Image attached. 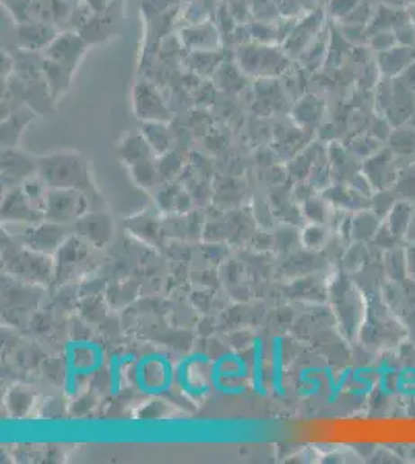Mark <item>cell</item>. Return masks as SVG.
Returning <instances> with one entry per match:
<instances>
[{"label": "cell", "mask_w": 415, "mask_h": 464, "mask_svg": "<svg viewBox=\"0 0 415 464\" xmlns=\"http://www.w3.org/2000/svg\"><path fill=\"white\" fill-rule=\"evenodd\" d=\"M408 333L406 324L389 307L380 291L367 294L365 298V316L361 326V343L372 350H386L401 344Z\"/></svg>", "instance_id": "obj_1"}, {"label": "cell", "mask_w": 415, "mask_h": 464, "mask_svg": "<svg viewBox=\"0 0 415 464\" xmlns=\"http://www.w3.org/2000/svg\"><path fill=\"white\" fill-rule=\"evenodd\" d=\"M337 319L344 336L356 339L365 316V296L356 283L341 276L330 287Z\"/></svg>", "instance_id": "obj_2"}, {"label": "cell", "mask_w": 415, "mask_h": 464, "mask_svg": "<svg viewBox=\"0 0 415 464\" xmlns=\"http://www.w3.org/2000/svg\"><path fill=\"white\" fill-rule=\"evenodd\" d=\"M89 199L77 189H53L45 203V220L61 225H70L87 214Z\"/></svg>", "instance_id": "obj_3"}, {"label": "cell", "mask_w": 415, "mask_h": 464, "mask_svg": "<svg viewBox=\"0 0 415 464\" xmlns=\"http://www.w3.org/2000/svg\"><path fill=\"white\" fill-rule=\"evenodd\" d=\"M6 268L14 276L30 281V282H45L50 279L53 272L51 262L47 255L34 249H12L5 255Z\"/></svg>", "instance_id": "obj_4"}, {"label": "cell", "mask_w": 415, "mask_h": 464, "mask_svg": "<svg viewBox=\"0 0 415 464\" xmlns=\"http://www.w3.org/2000/svg\"><path fill=\"white\" fill-rule=\"evenodd\" d=\"M42 177L53 189H77L90 191L89 175L83 165L75 160H55L45 163Z\"/></svg>", "instance_id": "obj_5"}, {"label": "cell", "mask_w": 415, "mask_h": 464, "mask_svg": "<svg viewBox=\"0 0 415 464\" xmlns=\"http://www.w3.org/2000/svg\"><path fill=\"white\" fill-rule=\"evenodd\" d=\"M361 172L371 182L375 191H382V189L392 188L399 177L400 169L397 161L393 158L392 150L384 149L378 150L369 160H365Z\"/></svg>", "instance_id": "obj_6"}, {"label": "cell", "mask_w": 415, "mask_h": 464, "mask_svg": "<svg viewBox=\"0 0 415 464\" xmlns=\"http://www.w3.org/2000/svg\"><path fill=\"white\" fill-rule=\"evenodd\" d=\"M70 234V229L61 223H40V227L32 228L25 234V242L30 248L42 253V254H51L59 249L67 236Z\"/></svg>", "instance_id": "obj_7"}, {"label": "cell", "mask_w": 415, "mask_h": 464, "mask_svg": "<svg viewBox=\"0 0 415 464\" xmlns=\"http://www.w3.org/2000/svg\"><path fill=\"white\" fill-rule=\"evenodd\" d=\"M75 225H77V232L79 236L95 246L107 244L112 238V232H113L111 217L103 214V212L101 214H96V212L89 214L87 212Z\"/></svg>", "instance_id": "obj_8"}, {"label": "cell", "mask_w": 415, "mask_h": 464, "mask_svg": "<svg viewBox=\"0 0 415 464\" xmlns=\"http://www.w3.org/2000/svg\"><path fill=\"white\" fill-rule=\"evenodd\" d=\"M2 216L5 220L17 223H40L45 219L44 212L38 210L23 192H13L6 197L2 206Z\"/></svg>", "instance_id": "obj_9"}, {"label": "cell", "mask_w": 415, "mask_h": 464, "mask_svg": "<svg viewBox=\"0 0 415 464\" xmlns=\"http://www.w3.org/2000/svg\"><path fill=\"white\" fill-rule=\"evenodd\" d=\"M324 199L335 210L350 212V214L371 208V199H367L365 195H361L360 192H356L352 186H335V188H330L324 193Z\"/></svg>", "instance_id": "obj_10"}, {"label": "cell", "mask_w": 415, "mask_h": 464, "mask_svg": "<svg viewBox=\"0 0 415 464\" xmlns=\"http://www.w3.org/2000/svg\"><path fill=\"white\" fill-rule=\"evenodd\" d=\"M382 217L376 216L375 212L369 210H358L352 214V231H350V238L354 242H363V244H371L376 232L382 228Z\"/></svg>", "instance_id": "obj_11"}, {"label": "cell", "mask_w": 415, "mask_h": 464, "mask_svg": "<svg viewBox=\"0 0 415 464\" xmlns=\"http://www.w3.org/2000/svg\"><path fill=\"white\" fill-rule=\"evenodd\" d=\"M384 279L391 282H403L408 279V265H406V254L404 245L397 248L384 251L382 255Z\"/></svg>", "instance_id": "obj_12"}, {"label": "cell", "mask_w": 415, "mask_h": 464, "mask_svg": "<svg viewBox=\"0 0 415 464\" xmlns=\"http://www.w3.org/2000/svg\"><path fill=\"white\" fill-rule=\"evenodd\" d=\"M414 212L415 208L412 203L406 201V200H399L393 205L386 219H384V223H386V227L391 229L395 237L401 238L404 242V234L408 231V227H410V221L412 216H414Z\"/></svg>", "instance_id": "obj_13"}, {"label": "cell", "mask_w": 415, "mask_h": 464, "mask_svg": "<svg viewBox=\"0 0 415 464\" xmlns=\"http://www.w3.org/2000/svg\"><path fill=\"white\" fill-rule=\"evenodd\" d=\"M363 242H354L344 253L343 268L347 274H356L371 259V249Z\"/></svg>", "instance_id": "obj_14"}, {"label": "cell", "mask_w": 415, "mask_h": 464, "mask_svg": "<svg viewBox=\"0 0 415 464\" xmlns=\"http://www.w3.org/2000/svg\"><path fill=\"white\" fill-rule=\"evenodd\" d=\"M389 147L393 154L410 155L415 154V128H401L393 130L389 137Z\"/></svg>", "instance_id": "obj_15"}, {"label": "cell", "mask_w": 415, "mask_h": 464, "mask_svg": "<svg viewBox=\"0 0 415 464\" xmlns=\"http://www.w3.org/2000/svg\"><path fill=\"white\" fill-rule=\"evenodd\" d=\"M400 200L415 203V163L400 169L397 182L392 186Z\"/></svg>", "instance_id": "obj_16"}, {"label": "cell", "mask_w": 415, "mask_h": 464, "mask_svg": "<svg viewBox=\"0 0 415 464\" xmlns=\"http://www.w3.org/2000/svg\"><path fill=\"white\" fill-rule=\"evenodd\" d=\"M399 200V195L392 188L375 191L371 197V210L384 220Z\"/></svg>", "instance_id": "obj_17"}, {"label": "cell", "mask_w": 415, "mask_h": 464, "mask_svg": "<svg viewBox=\"0 0 415 464\" xmlns=\"http://www.w3.org/2000/svg\"><path fill=\"white\" fill-rule=\"evenodd\" d=\"M329 234L330 232L324 225L311 223L302 232V244L307 249L320 251V249L326 248L327 242H329Z\"/></svg>", "instance_id": "obj_18"}, {"label": "cell", "mask_w": 415, "mask_h": 464, "mask_svg": "<svg viewBox=\"0 0 415 464\" xmlns=\"http://www.w3.org/2000/svg\"><path fill=\"white\" fill-rule=\"evenodd\" d=\"M333 210H329V201L326 199H311L307 200L304 205V214L311 223H320L326 225L329 217Z\"/></svg>", "instance_id": "obj_19"}, {"label": "cell", "mask_w": 415, "mask_h": 464, "mask_svg": "<svg viewBox=\"0 0 415 464\" xmlns=\"http://www.w3.org/2000/svg\"><path fill=\"white\" fill-rule=\"evenodd\" d=\"M372 246H375V249L378 251H389V249L397 248V246H401L404 244L403 240L399 237H395L391 229L386 227V223L383 221L382 228L378 229V232L375 234V237L371 242Z\"/></svg>", "instance_id": "obj_20"}, {"label": "cell", "mask_w": 415, "mask_h": 464, "mask_svg": "<svg viewBox=\"0 0 415 464\" xmlns=\"http://www.w3.org/2000/svg\"><path fill=\"white\" fill-rule=\"evenodd\" d=\"M404 254H406V265H408V279L415 281V242L404 245Z\"/></svg>", "instance_id": "obj_21"}, {"label": "cell", "mask_w": 415, "mask_h": 464, "mask_svg": "<svg viewBox=\"0 0 415 464\" xmlns=\"http://www.w3.org/2000/svg\"><path fill=\"white\" fill-rule=\"evenodd\" d=\"M415 242V212L410 221L408 231L404 234V244H414Z\"/></svg>", "instance_id": "obj_22"}]
</instances>
